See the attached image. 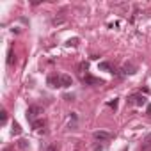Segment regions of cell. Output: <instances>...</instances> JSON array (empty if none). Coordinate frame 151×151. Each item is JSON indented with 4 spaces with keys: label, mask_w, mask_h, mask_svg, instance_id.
Here are the masks:
<instances>
[{
    "label": "cell",
    "mask_w": 151,
    "mask_h": 151,
    "mask_svg": "<svg viewBox=\"0 0 151 151\" xmlns=\"http://www.w3.org/2000/svg\"><path fill=\"white\" fill-rule=\"evenodd\" d=\"M45 126H46V121H45V119H37V121L32 123V128H34V130H43Z\"/></svg>",
    "instance_id": "cell-10"
},
{
    "label": "cell",
    "mask_w": 151,
    "mask_h": 151,
    "mask_svg": "<svg viewBox=\"0 0 151 151\" xmlns=\"http://www.w3.org/2000/svg\"><path fill=\"white\" fill-rule=\"evenodd\" d=\"M46 84L55 89V87H60V75H50V77L46 78Z\"/></svg>",
    "instance_id": "cell-4"
},
{
    "label": "cell",
    "mask_w": 151,
    "mask_h": 151,
    "mask_svg": "<svg viewBox=\"0 0 151 151\" xmlns=\"http://www.w3.org/2000/svg\"><path fill=\"white\" fill-rule=\"evenodd\" d=\"M0 121H2V124H6V121H7V112L6 110L0 112Z\"/></svg>",
    "instance_id": "cell-16"
},
{
    "label": "cell",
    "mask_w": 151,
    "mask_h": 151,
    "mask_svg": "<svg viewBox=\"0 0 151 151\" xmlns=\"http://www.w3.org/2000/svg\"><path fill=\"white\" fill-rule=\"evenodd\" d=\"M14 62H16V55H14V52H13V50H9V52H7V64H9V66H13Z\"/></svg>",
    "instance_id": "cell-11"
},
{
    "label": "cell",
    "mask_w": 151,
    "mask_h": 151,
    "mask_svg": "<svg viewBox=\"0 0 151 151\" xmlns=\"http://www.w3.org/2000/svg\"><path fill=\"white\" fill-rule=\"evenodd\" d=\"M73 80L69 75H60V87H71Z\"/></svg>",
    "instance_id": "cell-7"
},
{
    "label": "cell",
    "mask_w": 151,
    "mask_h": 151,
    "mask_svg": "<svg viewBox=\"0 0 151 151\" xmlns=\"http://www.w3.org/2000/svg\"><path fill=\"white\" fill-rule=\"evenodd\" d=\"M123 71H124L126 75H135V73H137V66H135L133 62H124Z\"/></svg>",
    "instance_id": "cell-5"
},
{
    "label": "cell",
    "mask_w": 151,
    "mask_h": 151,
    "mask_svg": "<svg viewBox=\"0 0 151 151\" xmlns=\"http://www.w3.org/2000/svg\"><path fill=\"white\" fill-rule=\"evenodd\" d=\"M93 149H94V151H101V149H103V146H101V144H94V146H93Z\"/></svg>",
    "instance_id": "cell-19"
},
{
    "label": "cell",
    "mask_w": 151,
    "mask_h": 151,
    "mask_svg": "<svg viewBox=\"0 0 151 151\" xmlns=\"http://www.w3.org/2000/svg\"><path fill=\"white\" fill-rule=\"evenodd\" d=\"M126 101H128V105H137V107L146 105V98L142 94H132V96H128Z\"/></svg>",
    "instance_id": "cell-2"
},
{
    "label": "cell",
    "mask_w": 151,
    "mask_h": 151,
    "mask_svg": "<svg viewBox=\"0 0 151 151\" xmlns=\"http://www.w3.org/2000/svg\"><path fill=\"white\" fill-rule=\"evenodd\" d=\"M87 69H89V64H87V62H86V60H84V62H80V64H78V73H80V75H82V77H84V71H87Z\"/></svg>",
    "instance_id": "cell-12"
},
{
    "label": "cell",
    "mask_w": 151,
    "mask_h": 151,
    "mask_svg": "<svg viewBox=\"0 0 151 151\" xmlns=\"http://www.w3.org/2000/svg\"><path fill=\"white\" fill-rule=\"evenodd\" d=\"M41 114H43V109H41L39 105H30V107L27 109V114H25V116H27V121L32 124L34 121H37V117H39Z\"/></svg>",
    "instance_id": "cell-1"
},
{
    "label": "cell",
    "mask_w": 151,
    "mask_h": 151,
    "mask_svg": "<svg viewBox=\"0 0 151 151\" xmlns=\"http://www.w3.org/2000/svg\"><path fill=\"white\" fill-rule=\"evenodd\" d=\"M18 147H20V149H27V147H29V140H25V139H22V140L18 142Z\"/></svg>",
    "instance_id": "cell-14"
},
{
    "label": "cell",
    "mask_w": 151,
    "mask_h": 151,
    "mask_svg": "<svg viewBox=\"0 0 151 151\" xmlns=\"http://www.w3.org/2000/svg\"><path fill=\"white\" fill-rule=\"evenodd\" d=\"M78 41H80L78 37H73V39H68V43H66V45H68V46H77V45H78Z\"/></svg>",
    "instance_id": "cell-15"
},
{
    "label": "cell",
    "mask_w": 151,
    "mask_h": 151,
    "mask_svg": "<svg viewBox=\"0 0 151 151\" xmlns=\"http://www.w3.org/2000/svg\"><path fill=\"white\" fill-rule=\"evenodd\" d=\"M13 135H22V126L18 123H13Z\"/></svg>",
    "instance_id": "cell-13"
},
{
    "label": "cell",
    "mask_w": 151,
    "mask_h": 151,
    "mask_svg": "<svg viewBox=\"0 0 151 151\" xmlns=\"http://www.w3.org/2000/svg\"><path fill=\"white\" fill-rule=\"evenodd\" d=\"M101 71H107V73H116V69L112 68V64L110 62H100V66H98Z\"/></svg>",
    "instance_id": "cell-9"
},
{
    "label": "cell",
    "mask_w": 151,
    "mask_h": 151,
    "mask_svg": "<svg viewBox=\"0 0 151 151\" xmlns=\"http://www.w3.org/2000/svg\"><path fill=\"white\" fill-rule=\"evenodd\" d=\"M93 137H94L96 140H101V142H103V140H110V139H112V135H110L109 132H94V135H93Z\"/></svg>",
    "instance_id": "cell-6"
},
{
    "label": "cell",
    "mask_w": 151,
    "mask_h": 151,
    "mask_svg": "<svg viewBox=\"0 0 151 151\" xmlns=\"http://www.w3.org/2000/svg\"><path fill=\"white\" fill-rule=\"evenodd\" d=\"M142 151H151V133H147L142 140Z\"/></svg>",
    "instance_id": "cell-8"
},
{
    "label": "cell",
    "mask_w": 151,
    "mask_h": 151,
    "mask_svg": "<svg viewBox=\"0 0 151 151\" xmlns=\"http://www.w3.org/2000/svg\"><path fill=\"white\" fill-rule=\"evenodd\" d=\"M109 107L114 109V110H117V98H114V101H109Z\"/></svg>",
    "instance_id": "cell-18"
},
{
    "label": "cell",
    "mask_w": 151,
    "mask_h": 151,
    "mask_svg": "<svg viewBox=\"0 0 151 151\" xmlns=\"http://www.w3.org/2000/svg\"><path fill=\"white\" fill-rule=\"evenodd\" d=\"M46 151H60V147H59L57 144H50V146L46 147Z\"/></svg>",
    "instance_id": "cell-17"
},
{
    "label": "cell",
    "mask_w": 151,
    "mask_h": 151,
    "mask_svg": "<svg viewBox=\"0 0 151 151\" xmlns=\"http://www.w3.org/2000/svg\"><path fill=\"white\" fill-rule=\"evenodd\" d=\"M82 82L86 86H103V80L96 78V77H91V75H86V77H82Z\"/></svg>",
    "instance_id": "cell-3"
}]
</instances>
